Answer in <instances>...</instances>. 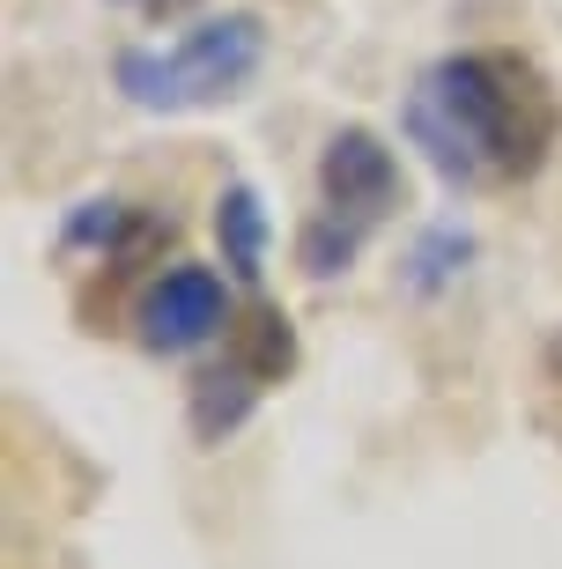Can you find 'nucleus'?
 <instances>
[{
  "label": "nucleus",
  "mask_w": 562,
  "mask_h": 569,
  "mask_svg": "<svg viewBox=\"0 0 562 569\" xmlns=\"http://www.w3.org/2000/svg\"><path fill=\"white\" fill-rule=\"evenodd\" d=\"M562 104L525 52H444L407 89V141L444 186H519L548 163Z\"/></svg>",
  "instance_id": "f257e3e1"
},
{
  "label": "nucleus",
  "mask_w": 562,
  "mask_h": 569,
  "mask_svg": "<svg viewBox=\"0 0 562 569\" xmlns=\"http://www.w3.org/2000/svg\"><path fill=\"white\" fill-rule=\"evenodd\" d=\"M267 60V30L259 16H215L200 30H186L178 44H126L119 52V97L141 111H208L245 97L252 74Z\"/></svg>",
  "instance_id": "f03ea898"
},
{
  "label": "nucleus",
  "mask_w": 562,
  "mask_h": 569,
  "mask_svg": "<svg viewBox=\"0 0 562 569\" xmlns=\"http://www.w3.org/2000/svg\"><path fill=\"white\" fill-rule=\"evenodd\" d=\"M400 192H407V178H400V156L385 148V133L371 127L326 133V148H318V208L326 214H341V222H355L371 237L377 222H393Z\"/></svg>",
  "instance_id": "7ed1b4c3"
},
{
  "label": "nucleus",
  "mask_w": 562,
  "mask_h": 569,
  "mask_svg": "<svg viewBox=\"0 0 562 569\" xmlns=\"http://www.w3.org/2000/svg\"><path fill=\"white\" fill-rule=\"evenodd\" d=\"M134 326H141V348H148V356H193V348H208V340L229 326L223 274H215V267H193V259L164 267V274L141 289Z\"/></svg>",
  "instance_id": "20e7f679"
},
{
  "label": "nucleus",
  "mask_w": 562,
  "mask_h": 569,
  "mask_svg": "<svg viewBox=\"0 0 562 569\" xmlns=\"http://www.w3.org/2000/svg\"><path fill=\"white\" fill-rule=\"evenodd\" d=\"M259 392H267V385L245 378L237 362H223V370H200V378H193V392H186V422H193V437H200V443L237 437V429H245V415L259 407Z\"/></svg>",
  "instance_id": "39448f33"
},
{
  "label": "nucleus",
  "mask_w": 562,
  "mask_h": 569,
  "mask_svg": "<svg viewBox=\"0 0 562 569\" xmlns=\"http://www.w3.org/2000/svg\"><path fill=\"white\" fill-rule=\"evenodd\" d=\"M229 362L259 385H282L296 370V326L289 311H274V303H252L245 326H229Z\"/></svg>",
  "instance_id": "423d86ee"
},
{
  "label": "nucleus",
  "mask_w": 562,
  "mask_h": 569,
  "mask_svg": "<svg viewBox=\"0 0 562 569\" xmlns=\"http://www.w3.org/2000/svg\"><path fill=\"white\" fill-rule=\"evenodd\" d=\"M215 244H223V267L237 281L267 274V208H259L252 186H223V200H215Z\"/></svg>",
  "instance_id": "0eeeda50"
},
{
  "label": "nucleus",
  "mask_w": 562,
  "mask_h": 569,
  "mask_svg": "<svg viewBox=\"0 0 562 569\" xmlns=\"http://www.w3.org/2000/svg\"><path fill=\"white\" fill-rule=\"evenodd\" d=\"M363 244H371V237L355 230V222H341V214L318 208L312 222L296 230V267H304L312 281H334V274H348V267H355V252H363Z\"/></svg>",
  "instance_id": "6e6552de"
},
{
  "label": "nucleus",
  "mask_w": 562,
  "mask_h": 569,
  "mask_svg": "<svg viewBox=\"0 0 562 569\" xmlns=\"http://www.w3.org/2000/svg\"><path fill=\"white\" fill-rule=\"evenodd\" d=\"M555 370H562V333H555Z\"/></svg>",
  "instance_id": "1a4fd4ad"
}]
</instances>
